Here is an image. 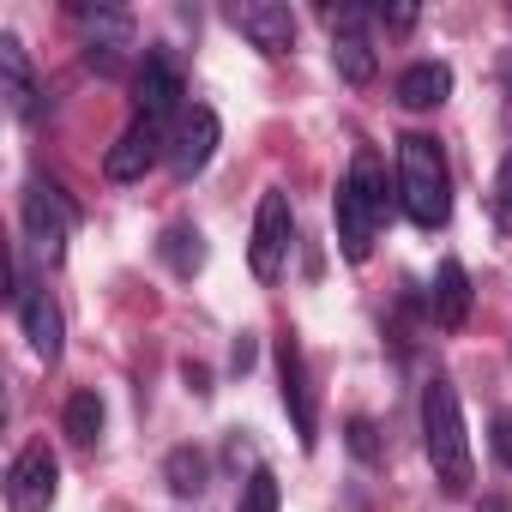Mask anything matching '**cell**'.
<instances>
[{"label":"cell","instance_id":"obj_27","mask_svg":"<svg viewBox=\"0 0 512 512\" xmlns=\"http://www.w3.org/2000/svg\"><path fill=\"white\" fill-rule=\"evenodd\" d=\"M205 380H211V374H205V368H199V362H187V386H193V392H211V386H205Z\"/></svg>","mask_w":512,"mask_h":512},{"label":"cell","instance_id":"obj_18","mask_svg":"<svg viewBox=\"0 0 512 512\" xmlns=\"http://www.w3.org/2000/svg\"><path fill=\"white\" fill-rule=\"evenodd\" d=\"M79 25H85V31H91V43L103 49V67L115 61V49H121V43H127V31H133V19H127V13H115V7H79ZM97 49H91V55H97Z\"/></svg>","mask_w":512,"mask_h":512},{"label":"cell","instance_id":"obj_12","mask_svg":"<svg viewBox=\"0 0 512 512\" xmlns=\"http://www.w3.org/2000/svg\"><path fill=\"white\" fill-rule=\"evenodd\" d=\"M19 326H25V338H31V350H37L43 362H61V350H67V320H61V302H55L49 290H25V284H19Z\"/></svg>","mask_w":512,"mask_h":512},{"label":"cell","instance_id":"obj_19","mask_svg":"<svg viewBox=\"0 0 512 512\" xmlns=\"http://www.w3.org/2000/svg\"><path fill=\"white\" fill-rule=\"evenodd\" d=\"M163 476H169V494L193 500V494H205V476H211V464H205V452H199V446H175V452L163 458Z\"/></svg>","mask_w":512,"mask_h":512},{"label":"cell","instance_id":"obj_1","mask_svg":"<svg viewBox=\"0 0 512 512\" xmlns=\"http://www.w3.org/2000/svg\"><path fill=\"white\" fill-rule=\"evenodd\" d=\"M386 211H392V193H386L380 157H374V151H356L350 175L338 181V205H332V223H338V253H344L350 266H362L368 253H374Z\"/></svg>","mask_w":512,"mask_h":512},{"label":"cell","instance_id":"obj_25","mask_svg":"<svg viewBox=\"0 0 512 512\" xmlns=\"http://www.w3.org/2000/svg\"><path fill=\"white\" fill-rule=\"evenodd\" d=\"M374 19H380V25H398V31H410V25H416V7H380Z\"/></svg>","mask_w":512,"mask_h":512},{"label":"cell","instance_id":"obj_3","mask_svg":"<svg viewBox=\"0 0 512 512\" xmlns=\"http://www.w3.org/2000/svg\"><path fill=\"white\" fill-rule=\"evenodd\" d=\"M422 452L434 464V482L446 494L470 488V434H464V410L452 380H428L422 386Z\"/></svg>","mask_w":512,"mask_h":512},{"label":"cell","instance_id":"obj_24","mask_svg":"<svg viewBox=\"0 0 512 512\" xmlns=\"http://www.w3.org/2000/svg\"><path fill=\"white\" fill-rule=\"evenodd\" d=\"M488 446H494V458L512 470V410H500V416H494V434H488Z\"/></svg>","mask_w":512,"mask_h":512},{"label":"cell","instance_id":"obj_9","mask_svg":"<svg viewBox=\"0 0 512 512\" xmlns=\"http://www.w3.org/2000/svg\"><path fill=\"white\" fill-rule=\"evenodd\" d=\"M181 97H187V85H181L175 61H169V55H145V67H139V79H133V109H139V121H151V127L181 121V115H187Z\"/></svg>","mask_w":512,"mask_h":512},{"label":"cell","instance_id":"obj_8","mask_svg":"<svg viewBox=\"0 0 512 512\" xmlns=\"http://www.w3.org/2000/svg\"><path fill=\"white\" fill-rule=\"evenodd\" d=\"M260 55H290L296 49V13L278 7V0H235V7L223 13Z\"/></svg>","mask_w":512,"mask_h":512},{"label":"cell","instance_id":"obj_26","mask_svg":"<svg viewBox=\"0 0 512 512\" xmlns=\"http://www.w3.org/2000/svg\"><path fill=\"white\" fill-rule=\"evenodd\" d=\"M235 368H241V374L253 368V338H235Z\"/></svg>","mask_w":512,"mask_h":512},{"label":"cell","instance_id":"obj_10","mask_svg":"<svg viewBox=\"0 0 512 512\" xmlns=\"http://www.w3.org/2000/svg\"><path fill=\"white\" fill-rule=\"evenodd\" d=\"M278 380H284V410L296 422V440H302V452H314L320 410H314V386H308V362H302V344L296 338H278Z\"/></svg>","mask_w":512,"mask_h":512},{"label":"cell","instance_id":"obj_2","mask_svg":"<svg viewBox=\"0 0 512 512\" xmlns=\"http://www.w3.org/2000/svg\"><path fill=\"white\" fill-rule=\"evenodd\" d=\"M398 205L410 211L416 229H446L452 223V169H446V151L428 133L398 139Z\"/></svg>","mask_w":512,"mask_h":512},{"label":"cell","instance_id":"obj_28","mask_svg":"<svg viewBox=\"0 0 512 512\" xmlns=\"http://www.w3.org/2000/svg\"><path fill=\"white\" fill-rule=\"evenodd\" d=\"M500 79H506V91H512V49H506V61H500Z\"/></svg>","mask_w":512,"mask_h":512},{"label":"cell","instance_id":"obj_20","mask_svg":"<svg viewBox=\"0 0 512 512\" xmlns=\"http://www.w3.org/2000/svg\"><path fill=\"white\" fill-rule=\"evenodd\" d=\"M103 422H109V410H103L97 392H73L67 398V440L73 446H97L103 440Z\"/></svg>","mask_w":512,"mask_h":512},{"label":"cell","instance_id":"obj_21","mask_svg":"<svg viewBox=\"0 0 512 512\" xmlns=\"http://www.w3.org/2000/svg\"><path fill=\"white\" fill-rule=\"evenodd\" d=\"M278 476L272 470H253L247 482H241V500H235V512H278Z\"/></svg>","mask_w":512,"mask_h":512},{"label":"cell","instance_id":"obj_15","mask_svg":"<svg viewBox=\"0 0 512 512\" xmlns=\"http://www.w3.org/2000/svg\"><path fill=\"white\" fill-rule=\"evenodd\" d=\"M452 97V67L446 61H416L398 73V103L404 109H440Z\"/></svg>","mask_w":512,"mask_h":512},{"label":"cell","instance_id":"obj_23","mask_svg":"<svg viewBox=\"0 0 512 512\" xmlns=\"http://www.w3.org/2000/svg\"><path fill=\"white\" fill-rule=\"evenodd\" d=\"M350 452H356V458H368V464L380 458V440H374V422H368V416H356V422H350Z\"/></svg>","mask_w":512,"mask_h":512},{"label":"cell","instance_id":"obj_4","mask_svg":"<svg viewBox=\"0 0 512 512\" xmlns=\"http://www.w3.org/2000/svg\"><path fill=\"white\" fill-rule=\"evenodd\" d=\"M73 223H79L73 199H67L49 175H31V181H25V241L43 253L49 266L67 260V235H73Z\"/></svg>","mask_w":512,"mask_h":512},{"label":"cell","instance_id":"obj_14","mask_svg":"<svg viewBox=\"0 0 512 512\" xmlns=\"http://www.w3.org/2000/svg\"><path fill=\"white\" fill-rule=\"evenodd\" d=\"M0 97H7L13 115H31V103H37V73H31L19 31H0Z\"/></svg>","mask_w":512,"mask_h":512},{"label":"cell","instance_id":"obj_16","mask_svg":"<svg viewBox=\"0 0 512 512\" xmlns=\"http://www.w3.org/2000/svg\"><path fill=\"white\" fill-rule=\"evenodd\" d=\"M434 320H440L446 332H458V326L470 320V278H464L458 260H446V266L434 272Z\"/></svg>","mask_w":512,"mask_h":512},{"label":"cell","instance_id":"obj_13","mask_svg":"<svg viewBox=\"0 0 512 512\" xmlns=\"http://www.w3.org/2000/svg\"><path fill=\"white\" fill-rule=\"evenodd\" d=\"M163 151H169V145H163V127H151V121H139V115H133V127L109 145L103 175H109V181H139V175H145Z\"/></svg>","mask_w":512,"mask_h":512},{"label":"cell","instance_id":"obj_11","mask_svg":"<svg viewBox=\"0 0 512 512\" xmlns=\"http://www.w3.org/2000/svg\"><path fill=\"white\" fill-rule=\"evenodd\" d=\"M211 151H217V115L205 103H193L175 121V133H169V169H175V181H193L211 163Z\"/></svg>","mask_w":512,"mask_h":512},{"label":"cell","instance_id":"obj_5","mask_svg":"<svg viewBox=\"0 0 512 512\" xmlns=\"http://www.w3.org/2000/svg\"><path fill=\"white\" fill-rule=\"evenodd\" d=\"M290 247H296V211L290 193H260V211H253V241H247V266L260 284H278V272L290 266Z\"/></svg>","mask_w":512,"mask_h":512},{"label":"cell","instance_id":"obj_7","mask_svg":"<svg viewBox=\"0 0 512 512\" xmlns=\"http://www.w3.org/2000/svg\"><path fill=\"white\" fill-rule=\"evenodd\" d=\"M326 25H332V67H338V79L344 85H368L374 67H380V55H374V13L338 7V13H326Z\"/></svg>","mask_w":512,"mask_h":512},{"label":"cell","instance_id":"obj_22","mask_svg":"<svg viewBox=\"0 0 512 512\" xmlns=\"http://www.w3.org/2000/svg\"><path fill=\"white\" fill-rule=\"evenodd\" d=\"M494 223L512 235V157L500 163V175H494Z\"/></svg>","mask_w":512,"mask_h":512},{"label":"cell","instance_id":"obj_6","mask_svg":"<svg viewBox=\"0 0 512 512\" xmlns=\"http://www.w3.org/2000/svg\"><path fill=\"white\" fill-rule=\"evenodd\" d=\"M61 494V464L49 452V440L19 446V458L7 464V512H49Z\"/></svg>","mask_w":512,"mask_h":512},{"label":"cell","instance_id":"obj_17","mask_svg":"<svg viewBox=\"0 0 512 512\" xmlns=\"http://www.w3.org/2000/svg\"><path fill=\"white\" fill-rule=\"evenodd\" d=\"M157 253H163V266H169L175 278H193V272L205 266V235H199L193 223H169L163 241H157Z\"/></svg>","mask_w":512,"mask_h":512}]
</instances>
